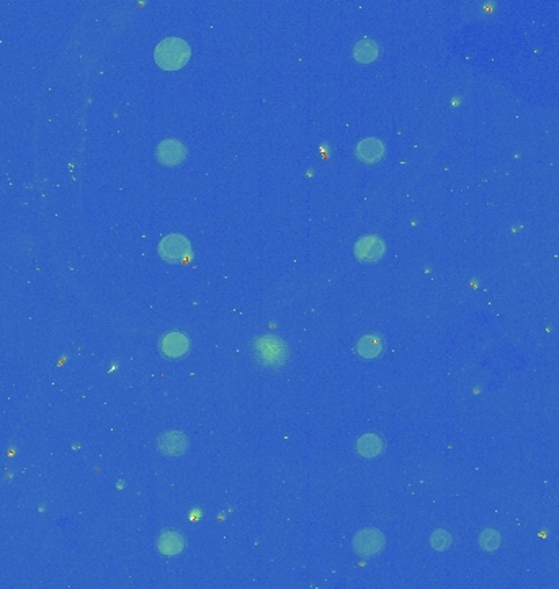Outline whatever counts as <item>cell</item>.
<instances>
[{
	"label": "cell",
	"instance_id": "cell-3",
	"mask_svg": "<svg viewBox=\"0 0 559 589\" xmlns=\"http://www.w3.org/2000/svg\"><path fill=\"white\" fill-rule=\"evenodd\" d=\"M159 254L164 260L170 264H180L185 262L186 259L192 254V246L190 241L182 234H167L166 238H162L161 244H159Z\"/></svg>",
	"mask_w": 559,
	"mask_h": 589
},
{
	"label": "cell",
	"instance_id": "cell-15",
	"mask_svg": "<svg viewBox=\"0 0 559 589\" xmlns=\"http://www.w3.org/2000/svg\"><path fill=\"white\" fill-rule=\"evenodd\" d=\"M430 543H432L435 550H448V548L451 547V535L448 534L447 530H437V532H433L432 537H430Z\"/></svg>",
	"mask_w": 559,
	"mask_h": 589
},
{
	"label": "cell",
	"instance_id": "cell-4",
	"mask_svg": "<svg viewBox=\"0 0 559 589\" xmlns=\"http://www.w3.org/2000/svg\"><path fill=\"white\" fill-rule=\"evenodd\" d=\"M386 545L384 535L378 529H363L353 537V550L360 557L373 558L380 555Z\"/></svg>",
	"mask_w": 559,
	"mask_h": 589
},
{
	"label": "cell",
	"instance_id": "cell-9",
	"mask_svg": "<svg viewBox=\"0 0 559 589\" xmlns=\"http://www.w3.org/2000/svg\"><path fill=\"white\" fill-rule=\"evenodd\" d=\"M357 156L363 162H378L384 156V146L376 138H365L357 144Z\"/></svg>",
	"mask_w": 559,
	"mask_h": 589
},
{
	"label": "cell",
	"instance_id": "cell-14",
	"mask_svg": "<svg viewBox=\"0 0 559 589\" xmlns=\"http://www.w3.org/2000/svg\"><path fill=\"white\" fill-rule=\"evenodd\" d=\"M479 543H481V547L484 548V550L492 552V550H496L497 547H499L500 535H499V532H496V530L487 529L481 534V537H479Z\"/></svg>",
	"mask_w": 559,
	"mask_h": 589
},
{
	"label": "cell",
	"instance_id": "cell-1",
	"mask_svg": "<svg viewBox=\"0 0 559 589\" xmlns=\"http://www.w3.org/2000/svg\"><path fill=\"white\" fill-rule=\"evenodd\" d=\"M190 51L188 43L182 38H166L155 46L154 59L164 70H179L188 63Z\"/></svg>",
	"mask_w": 559,
	"mask_h": 589
},
{
	"label": "cell",
	"instance_id": "cell-8",
	"mask_svg": "<svg viewBox=\"0 0 559 589\" xmlns=\"http://www.w3.org/2000/svg\"><path fill=\"white\" fill-rule=\"evenodd\" d=\"M186 447H188V439L182 432L170 431L159 437V449H161L162 454L170 455V457L182 455L186 450Z\"/></svg>",
	"mask_w": 559,
	"mask_h": 589
},
{
	"label": "cell",
	"instance_id": "cell-7",
	"mask_svg": "<svg viewBox=\"0 0 559 589\" xmlns=\"http://www.w3.org/2000/svg\"><path fill=\"white\" fill-rule=\"evenodd\" d=\"M190 349V340L182 332H168L161 339V351L168 358L184 357Z\"/></svg>",
	"mask_w": 559,
	"mask_h": 589
},
{
	"label": "cell",
	"instance_id": "cell-12",
	"mask_svg": "<svg viewBox=\"0 0 559 589\" xmlns=\"http://www.w3.org/2000/svg\"><path fill=\"white\" fill-rule=\"evenodd\" d=\"M384 342L378 334H366L358 339L357 352L363 358H376L383 352Z\"/></svg>",
	"mask_w": 559,
	"mask_h": 589
},
{
	"label": "cell",
	"instance_id": "cell-2",
	"mask_svg": "<svg viewBox=\"0 0 559 589\" xmlns=\"http://www.w3.org/2000/svg\"><path fill=\"white\" fill-rule=\"evenodd\" d=\"M254 356L257 362L270 369H278L286 362L288 347L282 339L275 336H262L254 342Z\"/></svg>",
	"mask_w": 559,
	"mask_h": 589
},
{
	"label": "cell",
	"instance_id": "cell-10",
	"mask_svg": "<svg viewBox=\"0 0 559 589\" xmlns=\"http://www.w3.org/2000/svg\"><path fill=\"white\" fill-rule=\"evenodd\" d=\"M357 452L365 458H375L384 452V441L378 434H365L357 442Z\"/></svg>",
	"mask_w": 559,
	"mask_h": 589
},
{
	"label": "cell",
	"instance_id": "cell-6",
	"mask_svg": "<svg viewBox=\"0 0 559 589\" xmlns=\"http://www.w3.org/2000/svg\"><path fill=\"white\" fill-rule=\"evenodd\" d=\"M384 251L386 247L383 239L373 236V234L360 238L357 244H355V255H357V259L363 260V262H376V260L383 258Z\"/></svg>",
	"mask_w": 559,
	"mask_h": 589
},
{
	"label": "cell",
	"instance_id": "cell-5",
	"mask_svg": "<svg viewBox=\"0 0 559 589\" xmlns=\"http://www.w3.org/2000/svg\"><path fill=\"white\" fill-rule=\"evenodd\" d=\"M186 156V148L184 143L175 138L164 139L162 143H159L157 149H155V157L157 161L164 164V166H179L184 162Z\"/></svg>",
	"mask_w": 559,
	"mask_h": 589
},
{
	"label": "cell",
	"instance_id": "cell-11",
	"mask_svg": "<svg viewBox=\"0 0 559 589\" xmlns=\"http://www.w3.org/2000/svg\"><path fill=\"white\" fill-rule=\"evenodd\" d=\"M185 540L179 532L175 530H168L164 532L157 540V550L166 557H175L184 550Z\"/></svg>",
	"mask_w": 559,
	"mask_h": 589
},
{
	"label": "cell",
	"instance_id": "cell-13",
	"mask_svg": "<svg viewBox=\"0 0 559 589\" xmlns=\"http://www.w3.org/2000/svg\"><path fill=\"white\" fill-rule=\"evenodd\" d=\"M380 55V48L373 39H360L353 46V57L358 63H371Z\"/></svg>",
	"mask_w": 559,
	"mask_h": 589
}]
</instances>
